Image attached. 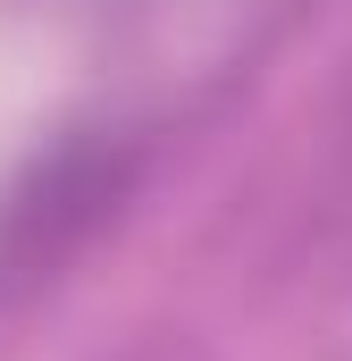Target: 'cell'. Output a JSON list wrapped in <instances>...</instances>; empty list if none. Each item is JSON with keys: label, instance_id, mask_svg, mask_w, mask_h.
Listing matches in <instances>:
<instances>
[{"label": "cell", "instance_id": "6da1fadb", "mask_svg": "<svg viewBox=\"0 0 352 361\" xmlns=\"http://www.w3.org/2000/svg\"><path fill=\"white\" fill-rule=\"evenodd\" d=\"M143 169H151V126H134V118H76V126H59L0 185V294L59 277L134 202Z\"/></svg>", "mask_w": 352, "mask_h": 361}]
</instances>
